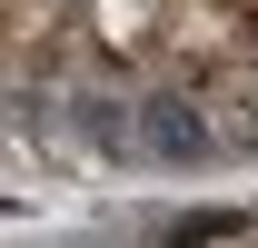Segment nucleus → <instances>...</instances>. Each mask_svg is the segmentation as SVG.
<instances>
[{"mask_svg":"<svg viewBox=\"0 0 258 248\" xmlns=\"http://www.w3.org/2000/svg\"><path fill=\"white\" fill-rule=\"evenodd\" d=\"M90 0H0V20H10V80H30V70H60L70 60V20H80Z\"/></svg>","mask_w":258,"mask_h":248,"instance_id":"1","label":"nucleus"},{"mask_svg":"<svg viewBox=\"0 0 258 248\" xmlns=\"http://www.w3.org/2000/svg\"><path fill=\"white\" fill-rule=\"evenodd\" d=\"M179 10L189 0H90V30H99L109 60H159L169 30H179Z\"/></svg>","mask_w":258,"mask_h":248,"instance_id":"2","label":"nucleus"},{"mask_svg":"<svg viewBox=\"0 0 258 248\" xmlns=\"http://www.w3.org/2000/svg\"><path fill=\"white\" fill-rule=\"evenodd\" d=\"M199 129L219 149H258V70H219L199 80Z\"/></svg>","mask_w":258,"mask_h":248,"instance_id":"3","label":"nucleus"},{"mask_svg":"<svg viewBox=\"0 0 258 248\" xmlns=\"http://www.w3.org/2000/svg\"><path fill=\"white\" fill-rule=\"evenodd\" d=\"M179 248H258V228H209V238H179Z\"/></svg>","mask_w":258,"mask_h":248,"instance_id":"4","label":"nucleus"},{"mask_svg":"<svg viewBox=\"0 0 258 248\" xmlns=\"http://www.w3.org/2000/svg\"><path fill=\"white\" fill-rule=\"evenodd\" d=\"M219 10H238V20H258V0H219Z\"/></svg>","mask_w":258,"mask_h":248,"instance_id":"5","label":"nucleus"}]
</instances>
